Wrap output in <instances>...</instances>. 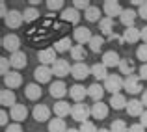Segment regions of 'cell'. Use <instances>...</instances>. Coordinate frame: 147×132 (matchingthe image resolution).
<instances>
[{"instance_id": "cell-8", "label": "cell", "mask_w": 147, "mask_h": 132, "mask_svg": "<svg viewBox=\"0 0 147 132\" xmlns=\"http://www.w3.org/2000/svg\"><path fill=\"white\" fill-rule=\"evenodd\" d=\"M4 22H6L7 28L17 30L19 26L24 22V15H22V11H19V9H11L9 13H7V17L4 19Z\"/></svg>"}, {"instance_id": "cell-14", "label": "cell", "mask_w": 147, "mask_h": 132, "mask_svg": "<svg viewBox=\"0 0 147 132\" xmlns=\"http://www.w3.org/2000/svg\"><path fill=\"white\" fill-rule=\"evenodd\" d=\"M22 84V76L19 71H9L6 76H4V86L6 89H15Z\"/></svg>"}, {"instance_id": "cell-54", "label": "cell", "mask_w": 147, "mask_h": 132, "mask_svg": "<svg viewBox=\"0 0 147 132\" xmlns=\"http://www.w3.org/2000/svg\"><path fill=\"white\" fill-rule=\"evenodd\" d=\"M67 132H80L78 129H67Z\"/></svg>"}, {"instance_id": "cell-35", "label": "cell", "mask_w": 147, "mask_h": 132, "mask_svg": "<svg viewBox=\"0 0 147 132\" xmlns=\"http://www.w3.org/2000/svg\"><path fill=\"white\" fill-rule=\"evenodd\" d=\"M49 132H67V125L61 117H54L49 121Z\"/></svg>"}, {"instance_id": "cell-11", "label": "cell", "mask_w": 147, "mask_h": 132, "mask_svg": "<svg viewBox=\"0 0 147 132\" xmlns=\"http://www.w3.org/2000/svg\"><path fill=\"white\" fill-rule=\"evenodd\" d=\"M49 93H50V97H52V99L61 100V99H63V97L69 93V89H67V86H65V82H63V80H56V82H52V84H50Z\"/></svg>"}, {"instance_id": "cell-4", "label": "cell", "mask_w": 147, "mask_h": 132, "mask_svg": "<svg viewBox=\"0 0 147 132\" xmlns=\"http://www.w3.org/2000/svg\"><path fill=\"white\" fill-rule=\"evenodd\" d=\"M56 50H54V46H49V48H43L37 52V60H39V65H49V67H52L54 63L58 61L56 58Z\"/></svg>"}, {"instance_id": "cell-50", "label": "cell", "mask_w": 147, "mask_h": 132, "mask_svg": "<svg viewBox=\"0 0 147 132\" xmlns=\"http://www.w3.org/2000/svg\"><path fill=\"white\" fill-rule=\"evenodd\" d=\"M140 123H142V125H144L145 129H147V110L144 112V114H142V117H140Z\"/></svg>"}, {"instance_id": "cell-52", "label": "cell", "mask_w": 147, "mask_h": 132, "mask_svg": "<svg viewBox=\"0 0 147 132\" xmlns=\"http://www.w3.org/2000/svg\"><path fill=\"white\" fill-rule=\"evenodd\" d=\"M142 41L147 45V26H144V28H142Z\"/></svg>"}, {"instance_id": "cell-48", "label": "cell", "mask_w": 147, "mask_h": 132, "mask_svg": "<svg viewBox=\"0 0 147 132\" xmlns=\"http://www.w3.org/2000/svg\"><path fill=\"white\" fill-rule=\"evenodd\" d=\"M140 76L142 80H147V63H142V67H140Z\"/></svg>"}, {"instance_id": "cell-24", "label": "cell", "mask_w": 147, "mask_h": 132, "mask_svg": "<svg viewBox=\"0 0 147 132\" xmlns=\"http://www.w3.org/2000/svg\"><path fill=\"white\" fill-rule=\"evenodd\" d=\"M91 76H93L97 82H100V80L104 82V80L110 76V75H108V67L102 63V61H100V63H93V65H91Z\"/></svg>"}, {"instance_id": "cell-7", "label": "cell", "mask_w": 147, "mask_h": 132, "mask_svg": "<svg viewBox=\"0 0 147 132\" xmlns=\"http://www.w3.org/2000/svg\"><path fill=\"white\" fill-rule=\"evenodd\" d=\"M125 91H129L130 95H138V93H144V88H142V78L136 75L127 76L125 78Z\"/></svg>"}, {"instance_id": "cell-1", "label": "cell", "mask_w": 147, "mask_h": 132, "mask_svg": "<svg viewBox=\"0 0 147 132\" xmlns=\"http://www.w3.org/2000/svg\"><path fill=\"white\" fill-rule=\"evenodd\" d=\"M91 115V106H88L86 102H76L73 104V110H71V117L75 121H78L80 125L88 121V117Z\"/></svg>"}, {"instance_id": "cell-40", "label": "cell", "mask_w": 147, "mask_h": 132, "mask_svg": "<svg viewBox=\"0 0 147 132\" xmlns=\"http://www.w3.org/2000/svg\"><path fill=\"white\" fill-rule=\"evenodd\" d=\"M47 7L50 11H58V9H61L63 11L65 7H63V0H49L47 2Z\"/></svg>"}, {"instance_id": "cell-21", "label": "cell", "mask_w": 147, "mask_h": 132, "mask_svg": "<svg viewBox=\"0 0 147 132\" xmlns=\"http://www.w3.org/2000/svg\"><path fill=\"white\" fill-rule=\"evenodd\" d=\"M9 115H11V119H13L15 123H21V121H24V119L28 117V108H26L24 104H15V106L9 110Z\"/></svg>"}, {"instance_id": "cell-27", "label": "cell", "mask_w": 147, "mask_h": 132, "mask_svg": "<svg viewBox=\"0 0 147 132\" xmlns=\"http://www.w3.org/2000/svg\"><path fill=\"white\" fill-rule=\"evenodd\" d=\"M117 69L123 76H132L134 71H136V63H134L130 58H121V63H119Z\"/></svg>"}, {"instance_id": "cell-3", "label": "cell", "mask_w": 147, "mask_h": 132, "mask_svg": "<svg viewBox=\"0 0 147 132\" xmlns=\"http://www.w3.org/2000/svg\"><path fill=\"white\" fill-rule=\"evenodd\" d=\"M71 76L75 80H86L88 76H91V67L86 61H76V63H73Z\"/></svg>"}, {"instance_id": "cell-23", "label": "cell", "mask_w": 147, "mask_h": 132, "mask_svg": "<svg viewBox=\"0 0 147 132\" xmlns=\"http://www.w3.org/2000/svg\"><path fill=\"white\" fill-rule=\"evenodd\" d=\"M0 104H2L4 108L9 106V110H11V108L19 102H17V97H15V93L11 91V89H2V91H0Z\"/></svg>"}, {"instance_id": "cell-19", "label": "cell", "mask_w": 147, "mask_h": 132, "mask_svg": "<svg viewBox=\"0 0 147 132\" xmlns=\"http://www.w3.org/2000/svg\"><path fill=\"white\" fill-rule=\"evenodd\" d=\"M9 61H11V67H13L15 71H19V69L26 67V63H28V56H26L22 50H19V52H15V54L9 56Z\"/></svg>"}, {"instance_id": "cell-12", "label": "cell", "mask_w": 147, "mask_h": 132, "mask_svg": "<svg viewBox=\"0 0 147 132\" xmlns=\"http://www.w3.org/2000/svg\"><path fill=\"white\" fill-rule=\"evenodd\" d=\"M108 112H110V104H104L102 100L100 102H93L91 104V117L100 121V119L108 117Z\"/></svg>"}, {"instance_id": "cell-34", "label": "cell", "mask_w": 147, "mask_h": 132, "mask_svg": "<svg viewBox=\"0 0 147 132\" xmlns=\"http://www.w3.org/2000/svg\"><path fill=\"white\" fill-rule=\"evenodd\" d=\"M110 108H114V110H123V108H127V99H125V95L123 93H115V95H112L110 97Z\"/></svg>"}, {"instance_id": "cell-41", "label": "cell", "mask_w": 147, "mask_h": 132, "mask_svg": "<svg viewBox=\"0 0 147 132\" xmlns=\"http://www.w3.org/2000/svg\"><path fill=\"white\" fill-rule=\"evenodd\" d=\"M78 130H80V132H99V129L95 127V123H93V121H86V123H82Z\"/></svg>"}, {"instance_id": "cell-26", "label": "cell", "mask_w": 147, "mask_h": 132, "mask_svg": "<svg viewBox=\"0 0 147 132\" xmlns=\"http://www.w3.org/2000/svg\"><path fill=\"white\" fill-rule=\"evenodd\" d=\"M102 63L106 65V67H119L121 58H119V54L115 52V50H106V52L102 54Z\"/></svg>"}, {"instance_id": "cell-18", "label": "cell", "mask_w": 147, "mask_h": 132, "mask_svg": "<svg viewBox=\"0 0 147 132\" xmlns=\"http://www.w3.org/2000/svg\"><path fill=\"white\" fill-rule=\"evenodd\" d=\"M142 39V30L136 28V26H130V28H125V32H123V41L129 45H134L138 43V41Z\"/></svg>"}, {"instance_id": "cell-10", "label": "cell", "mask_w": 147, "mask_h": 132, "mask_svg": "<svg viewBox=\"0 0 147 132\" xmlns=\"http://www.w3.org/2000/svg\"><path fill=\"white\" fill-rule=\"evenodd\" d=\"M50 108L47 106V104H36L34 106V110H32V117L36 119L37 123H45V121H50Z\"/></svg>"}, {"instance_id": "cell-9", "label": "cell", "mask_w": 147, "mask_h": 132, "mask_svg": "<svg viewBox=\"0 0 147 132\" xmlns=\"http://www.w3.org/2000/svg\"><path fill=\"white\" fill-rule=\"evenodd\" d=\"M123 9H125V7H121V4H119L117 0H106V2H104V6H102L104 15H106V17H110V19L121 17Z\"/></svg>"}, {"instance_id": "cell-5", "label": "cell", "mask_w": 147, "mask_h": 132, "mask_svg": "<svg viewBox=\"0 0 147 132\" xmlns=\"http://www.w3.org/2000/svg\"><path fill=\"white\" fill-rule=\"evenodd\" d=\"M52 67L49 65H37L36 71H34V78H36V84H49L50 82V76H52Z\"/></svg>"}, {"instance_id": "cell-15", "label": "cell", "mask_w": 147, "mask_h": 132, "mask_svg": "<svg viewBox=\"0 0 147 132\" xmlns=\"http://www.w3.org/2000/svg\"><path fill=\"white\" fill-rule=\"evenodd\" d=\"M2 46H4L6 50H9L11 54H15V52H19L21 39H19L15 34H7V36H4V39H2Z\"/></svg>"}, {"instance_id": "cell-49", "label": "cell", "mask_w": 147, "mask_h": 132, "mask_svg": "<svg viewBox=\"0 0 147 132\" xmlns=\"http://www.w3.org/2000/svg\"><path fill=\"white\" fill-rule=\"evenodd\" d=\"M7 13H9V11H7V7H6V2H0V15L6 19V17H7Z\"/></svg>"}, {"instance_id": "cell-43", "label": "cell", "mask_w": 147, "mask_h": 132, "mask_svg": "<svg viewBox=\"0 0 147 132\" xmlns=\"http://www.w3.org/2000/svg\"><path fill=\"white\" fill-rule=\"evenodd\" d=\"M90 6H91V4L88 2V0H75V2H73V7H75V9H78V11H80V9L86 11Z\"/></svg>"}, {"instance_id": "cell-46", "label": "cell", "mask_w": 147, "mask_h": 132, "mask_svg": "<svg viewBox=\"0 0 147 132\" xmlns=\"http://www.w3.org/2000/svg\"><path fill=\"white\" fill-rule=\"evenodd\" d=\"M129 132H145V127L142 123H134V125H130Z\"/></svg>"}, {"instance_id": "cell-22", "label": "cell", "mask_w": 147, "mask_h": 132, "mask_svg": "<svg viewBox=\"0 0 147 132\" xmlns=\"http://www.w3.org/2000/svg\"><path fill=\"white\" fill-rule=\"evenodd\" d=\"M69 97H71L75 102H82V100L88 97V88L80 86V84H75V86L69 88Z\"/></svg>"}, {"instance_id": "cell-51", "label": "cell", "mask_w": 147, "mask_h": 132, "mask_svg": "<svg viewBox=\"0 0 147 132\" xmlns=\"http://www.w3.org/2000/svg\"><path fill=\"white\" fill-rule=\"evenodd\" d=\"M140 100H142V104H144V106H147V89H144V93H142Z\"/></svg>"}, {"instance_id": "cell-33", "label": "cell", "mask_w": 147, "mask_h": 132, "mask_svg": "<svg viewBox=\"0 0 147 132\" xmlns=\"http://www.w3.org/2000/svg\"><path fill=\"white\" fill-rule=\"evenodd\" d=\"M100 13H102V9L97 6H90L86 11H84V17H86L88 22H100Z\"/></svg>"}, {"instance_id": "cell-17", "label": "cell", "mask_w": 147, "mask_h": 132, "mask_svg": "<svg viewBox=\"0 0 147 132\" xmlns=\"http://www.w3.org/2000/svg\"><path fill=\"white\" fill-rule=\"evenodd\" d=\"M136 17H138V11L132 9V7H125L121 13V17H119V21H121V24L125 26V28H130V26H134V22H136Z\"/></svg>"}, {"instance_id": "cell-38", "label": "cell", "mask_w": 147, "mask_h": 132, "mask_svg": "<svg viewBox=\"0 0 147 132\" xmlns=\"http://www.w3.org/2000/svg\"><path fill=\"white\" fill-rule=\"evenodd\" d=\"M22 15H24V22H34V21H37V19H39V11H37L34 6L26 7V9L22 11Z\"/></svg>"}, {"instance_id": "cell-47", "label": "cell", "mask_w": 147, "mask_h": 132, "mask_svg": "<svg viewBox=\"0 0 147 132\" xmlns=\"http://www.w3.org/2000/svg\"><path fill=\"white\" fill-rule=\"evenodd\" d=\"M0 125H2V127H7V112L6 110L0 112Z\"/></svg>"}, {"instance_id": "cell-44", "label": "cell", "mask_w": 147, "mask_h": 132, "mask_svg": "<svg viewBox=\"0 0 147 132\" xmlns=\"http://www.w3.org/2000/svg\"><path fill=\"white\" fill-rule=\"evenodd\" d=\"M6 132H22L21 123H11V125L6 127Z\"/></svg>"}, {"instance_id": "cell-32", "label": "cell", "mask_w": 147, "mask_h": 132, "mask_svg": "<svg viewBox=\"0 0 147 132\" xmlns=\"http://www.w3.org/2000/svg\"><path fill=\"white\" fill-rule=\"evenodd\" d=\"M71 110H73V106H69V102H65V100H58V102L54 104V114H56V117L63 119L65 115H71Z\"/></svg>"}, {"instance_id": "cell-16", "label": "cell", "mask_w": 147, "mask_h": 132, "mask_svg": "<svg viewBox=\"0 0 147 132\" xmlns=\"http://www.w3.org/2000/svg\"><path fill=\"white\" fill-rule=\"evenodd\" d=\"M127 114L130 115V117H142V114H144V104H142L140 99H130L129 104H127Z\"/></svg>"}, {"instance_id": "cell-45", "label": "cell", "mask_w": 147, "mask_h": 132, "mask_svg": "<svg viewBox=\"0 0 147 132\" xmlns=\"http://www.w3.org/2000/svg\"><path fill=\"white\" fill-rule=\"evenodd\" d=\"M138 17H142L144 21H147V2H144L140 6V9H138Z\"/></svg>"}, {"instance_id": "cell-39", "label": "cell", "mask_w": 147, "mask_h": 132, "mask_svg": "<svg viewBox=\"0 0 147 132\" xmlns=\"http://www.w3.org/2000/svg\"><path fill=\"white\" fill-rule=\"evenodd\" d=\"M136 58H138L140 61H144V63H147V45H145V43H142V45L136 48Z\"/></svg>"}, {"instance_id": "cell-30", "label": "cell", "mask_w": 147, "mask_h": 132, "mask_svg": "<svg viewBox=\"0 0 147 132\" xmlns=\"http://www.w3.org/2000/svg\"><path fill=\"white\" fill-rule=\"evenodd\" d=\"M71 58H73V61H86V58H88V50H86V46L84 45H75L71 48Z\"/></svg>"}, {"instance_id": "cell-25", "label": "cell", "mask_w": 147, "mask_h": 132, "mask_svg": "<svg viewBox=\"0 0 147 132\" xmlns=\"http://www.w3.org/2000/svg\"><path fill=\"white\" fill-rule=\"evenodd\" d=\"M104 86L102 84H99V82H95V84H91L90 88H88V97L90 99H93L95 102H100L102 100V97H104Z\"/></svg>"}, {"instance_id": "cell-2", "label": "cell", "mask_w": 147, "mask_h": 132, "mask_svg": "<svg viewBox=\"0 0 147 132\" xmlns=\"http://www.w3.org/2000/svg\"><path fill=\"white\" fill-rule=\"evenodd\" d=\"M102 86H104L106 91H110L112 95H115V93H121V89L125 88V80H123L119 75H110L106 80H104Z\"/></svg>"}, {"instance_id": "cell-29", "label": "cell", "mask_w": 147, "mask_h": 132, "mask_svg": "<svg viewBox=\"0 0 147 132\" xmlns=\"http://www.w3.org/2000/svg\"><path fill=\"white\" fill-rule=\"evenodd\" d=\"M73 39L71 37H61V39H58L56 43H54V50H56L58 54H63V52H71L73 48Z\"/></svg>"}, {"instance_id": "cell-42", "label": "cell", "mask_w": 147, "mask_h": 132, "mask_svg": "<svg viewBox=\"0 0 147 132\" xmlns=\"http://www.w3.org/2000/svg\"><path fill=\"white\" fill-rule=\"evenodd\" d=\"M9 67H11V61L7 58H0V73H2V76H6L9 73Z\"/></svg>"}, {"instance_id": "cell-28", "label": "cell", "mask_w": 147, "mask_h": 132, "mask_svg": "<svg viewBox=\"0 0 147 132\" xmlns=\"http://www.w3.org/2000/svg\"><path fill=\"white\" fill-rule=\"evenodd\" d=\"M99 30H100V36H106V37H110L112 34H114V19H110V17H102L100 19V22H99Z\"/></svg>"}, {"instance_id": "cell-6", "label": "cell", "mask_w": 147, "mask_h": 132, "mask_svg": "<svg viewBox=\"0 0 147 132\" xmlns=\"http://www.w3.org/2000/svg\"><path fill=\"white\" fill-rule=\"evenodd\" d=\"M91 37H93V34L86 26H76L75 32H73V39L76 41V45H90Z\"/></svg>"}, {"instance_id": "cell-36", "label": "cell", "mask_w": 147, "mask_h": 132, "mask_svg": "<svg viewBox=\"0 0 147 132\" xmlns=\"http://www.w3.org/2000/svg\"><path fill=\"white\" fill-rule=\"evenodd\" d=\"M102 45H104V37L99 34V36L91 37V41H90V45H88V46H90L91 52H100V50H102Z\"/></svg>"}, {"instance_id": "cell-37", "label": "cell", "mask_w": 147, "mask_h": 132, "mask_svg": "<svg viewBox=\"0 0 147 132\" xmlns=\"http://www.w3.org/2000/svg\"><path fill=\"white\" fill-rule=\"evenodd\" d=\"M130 127L127 125L123 119H114V121L110 123V130L112 132H129Z\"/></svg>"}, {"instance_id": "cell-13", "label": "cell", "mask_w": 147, "mask_h": 132, "mask_svg": "<svg viewBox=\"0 0 147 132\" xmlns=\"http://www.w3.org/2000/svg\"><path fill=\"white\" fill-rule=\"evenodd\" d=\"M73 65H69L67 60H63V58H58V61L52 65V73L54 76H60V78H63V76H67L69 73H71Z\"/></svg>"}, {"instance_id": "cell-20", "label": "cell", "mask_w": 147, "mask_h": 132, "mask_svg": "<svg viewBox=\"0 0 147 132\" xmlns=\"http://www.w3.org/2000/svg\"><path fill=\"white\" fill-rule=\"evenodd\" d=\"M61 21L63 22H71V24L78 26V21H80V11L75 9V7H65L63 11H61Z\"/></svg>"}, {"instance_id": "cell-31", "label": "cell", "mask_w": 147, "mask_h": 132, "mask_svg": "<svg viewBox=\"0 0 147 132\" xmlns=\"http://www.w3.org/2000/svg\"><path fill=\"white\" fill-rule=\"evenodd\" d=\"M24 95L28 97L30 100H37V99H41V95H43V89H41L39 84H28V86L24 88Z\"/></svg>"}, {"instance_id": "cell-53", "label": "cell", "mask_w": 147, "mask_h": 132, "mask_svg": "<svg viewBox=\"0 0 147 132\" xmlns=\"http://www.w3.org/2000/svg\"><path fill=\"white\" fill-rule=\"evenodd\" d=\"M99 132H112L110 129H99Z\"/></svg>"}]
</instances>
